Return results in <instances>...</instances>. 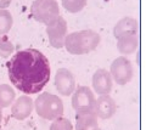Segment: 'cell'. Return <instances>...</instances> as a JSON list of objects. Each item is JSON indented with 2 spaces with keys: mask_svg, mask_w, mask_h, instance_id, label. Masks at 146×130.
Segmentation results:
<instances>
[{
  "mask_svg": "<svg viewBox=\"0 0 146 130\" xmlns=\"http://www.w3.org/2000/svg\"><path fill=\"white\" fill-rule=\"evenodd\" d=\"M34 101L28 95H22L11 105V115L17 120H25L32 114Z\"/></svg>",
  "mask_w": 146,
  "mask_h": 130,
  "instance_id": "8fae6325",
  "label": "cell"
},
{
  "mask_svg": "<svg viewBox=\"0 0 146 130\" xmlns=\"http://www.w3.org/2000/svg\"><path fill=\"white\" fill-rule=\"evenodd\" d=\"M101 42L98 32L91 29H84L73 32L66 35L63 46L72 55H84L94 51Z\"/></svg>",
  "mask_w": 146,
  "mask_h": 130,
  "instance_id": "7a4b0ae2",
  "label": "cell"
},
{
  "mask_svg": "<svg viewBox=\"0 0 146 130\" xmlns=\"http://www.w3.org/2000/svg\"><path fill=\"white\" fill-rule=\"evenodd\" d=\"M6 67L10 82L25 95L42 91L51 75L48 57L36 49L17 51Z\"/></svg>",
  "mask_w": 146,
  "mask_h": 130,
  "instance_id": "6da1fadb",
  "label": "cell"
},
{
  "mask_svg": "<svg viewBox=\"0 0 146 130\" xmlns=\"http://www.w3.org/2000/svg\"><path fill=\"white\" fill-rule=\"evenodd\" d=\"M34 110L40 118L55 120L63 115L65 106L58 96L50 92H42L34 101Z\"/></svg>",
  "mask_w": 146,
  "mask_h": 130,
  "instance_id": "3957f363",
  "label": "cell"
},
{
  "mask_svg": "<svg viewBox=\"0 0 146 130\" xmlns=\"http://www.w3.org/2000/svg\"><path fill=\"white\" fill-rule=\"evenodd\" d=\"M91 84H93V90L98 95H108L112 91L113 80L110 74V72L106 69H98L93 74L91 78Z\"/></svg>",
  "mask_w": 146,
  "mask_h": 130,
  "instance_id": "9c48e42d",
  "label": "cell"
},
{
  "mask_svg": "<svg viewBox=\"0 0 146 130\" xmlns=\"http://www.w3.org/2000/svg\"><path fill=\"white\" fill-rule=\"evenodd\" d=\"M117 111L116 101L110 96V95H100L96 101H95V108L94 113L98 117V119L106 120L115 115Z\"/></svg>",
  "mask_w": 146,
  "mask_h": 130,
  "instance_id": "30bf717a",
  "label": "cell"
},
{
  "mask_svg": "<svg viewBox=\"0 0 146 130\" xmlns=\"http://www.w3.org/2000/svg\"><path fill=\"white\" fill-rule=\"evenodd\" d=\"M72 107L77 114L94 112L95 108V95L93 90L88 86H79L77 88L74 92L72 94Z\"/></svg>",
  "mask_w": 146,
  "mask_h": 130,
  "instance_id": "5b68a950",
  "label": "cell"
},
{
  "mask_svg": "<svg viewBox=\"0 0 146 130\" xmlns=\"http://www.w3.org/2000/svg\"><path fill=\"white\" fill-rule=\"evenodd\" d=\"M13 18L7 9L0 10V35H6L12 28Z\"/></svg>",
  "mask_w": 146,
  "mask_h": 130,
  "instance_id": "2e32d148",
  "label": "cell"
},
{
  "mask_svg": "<svg viewBox=\"0 0 146 130\" xmlns=\"http://www.w3.org/2000/svg\"><path fill=\"white\" fill-rule=\"evenodd\" d=\"M96 128H99V123L94 112L77 114L74 130H95Z\"/></svg>",
  "mask_w": 146,
  "mask_h": 130,
  "instance_id": "4fadbf2b",
  "label": "cell"
},
{
  "mask_svg": "<svg viewBox=\"0 0 146 130\" xmlns=\"http://www.w3.org/2000/svg\"><path fill=\"white\" fill-rule=\"evenodd\" d=\"M55 88L60 95L71 96L76 90V78L67 68H58L55 74Z\"/></svg>",
  "mask_w": 146,
  "mask_h": 130,
  "instance_id": "ba28073f",
  "label": "cell"
},
{
  "mask_svg": "<svg viewBox=\"0 0 146 130\" xmlns=\"http://www.w3.org/2000/svg\"><path fill=\"white\" fill-rule=\"evenodd\" d=\"M31 13L35 21L48 26L60 16V7L56 0H34Z\"/></svg>",
  "mask_w": 146,
  "mask_h": 130,
  "instance_id": "277c9868",
  "label": "cell"
},
{
  "mask_svg": "<svg viewBox=\"0 0 146 130\" xmlns=\"http://www.w3.org/2000/svg\"><path fill=\"white\" fill-rule=\"evenodd\" d=\"M50 130H73V125L70 119L62 117L52 120L51 125H50Z\"/></svg>",
  "mask_w": 146,
  "mask_h": 130,
  "instance_id": "d6986e66",
  "label": "cell"
},
{
  "mask_svg": "<svg viewBox=\"0 0 146 130\" xmlns=\"http://www.w3.org/2000/svg\"><path fill=\"white\" fill-rule=\"evenodd\" d=\"M139 46L138 35H125L117 39V49L123 55H131L136 51Z\"/></svg>",
  "mask_w": 146,
  "mask_h": 130,
  "instance_id": "5bb4252c",
  "label": "cell"
},
{
  "mask_svg": "<svg viewBox=\"0 0 146 130\" xmlns=\"http://www.w3.org/2000/svg\"><path fill=\"white\" fill-rule=\"evenodd\" d=\"M16 97V92L13 88L9 84L0 85V108H5L13 104Z\"/></svg>",
  "mask_w": 146,
  "mask_h": 130,
  "instance_id": "9a60e30c",
  "label": "cell"
},
{
  "mask_svg": "<svg viewBox=\"0 0 146 130\" xmlns=\"http://www.w3.org/2000/svg\"><path fill=\"white\" fill-rule=\"evenodd\" d=\"M61 1H62L63 7L68 12L77 13V12H80L85 7L88 0H61Z\"/></svg>",
  "mask_w": 146,
  "mask_h": 130,
  "instance_id": "ac0fdd59",
  "label": "cell"
},
{
  "mask_svg": "<svg viewBox=\"0 0 146 130\" xmlns=\"http://www.w3.org/2000/svg\"><path fill=\"white\" fill-rule=\"evenodd\" d=\"M3 120V108H0V123Z\"/></svg>",
  "mask_w": 146,
  "mask_h": 130,
  "instance_id": "44dd1931",
  "label": "cell"
},
{
  "mask_svg": "<svg viewBox=\"0 0 146 130\" xmlns=\"http://www.w3.org/2000/svg\"><path fill=\"white\" fill-rule=\"evenodd\" d=\"M110 74L112 80L118 85H125L134 77V67L127 57H117L110 67Z\"/></svg>",
  "mask_w": 146,
  "mask_h": 130,
  "instance_id": "8992f818",
  "label": "cell"
},
{
  "mask_svg": "<svg viewBox=\"0 0 146 130\" xmlns=\"http://www.w3.org/2000/svg\"><path fill=\"white\" fill-rule=\"evenodd\" d=\"M95 130H101V129H99V128H96V129H95Z\"/></svg>",
  "mask_w": 146,
  "mask_h": 130,
  "instance_id": "7402d4cb",
  "label": "cell"
},
{
  "mask_svg": "<svg viewBox=\"0 0 146 130\" xmlns=\"http://www.w3.org/2000/svg\"><path fill=\"white\" fill-rule=\"evenodd\" d=\"M0 130H3V129H0Z\"/></svg>",
  "mask_w": 146,
  "mask_h": 130,
  "instance_id": "603a6c76",
  "label": "cell"
},
{
  "mask_svg": "<svg viewBox=\"0 0 146 130\" xmlns=\"http://www.w3.org/2000/svg\"><path fill=\"white\" fill-rule=\"evenodd\" d=\"M139 24L138 21L133 17H123L116 23L115 28H113V35L115 38H122L125 35H134L138 33Z\"/></svg>",
  "mask_w": 146,
  "mask_h": 130,
  "instance_id": "7c38bea8",
  "label": "cell"
},
{
  "mask_svg": "<svg viewBox=\"0 0 146 130\" xmlns=\"http://www.w3.org/2000/svg\"><path fill=\"white\" fill-rule=\"evenodd\" d=\"M15 51V46L6 35H0V57L7 59Z\"/></svg>",
  "mask_w": 146,
  "mask_h": 130,
  "instance_id": "e0dca14e",
  "label": "cell"
},
{
  "mask_svg": "<svg viewBox=\"0 0 146 130\" xmlns=\"http://www.w3.org/2000/svg\"><path fill=\"white\" fill-rule=\"evenodd\" d=\"M12 0H0V10H4V9H7L10 6Z\"/></svg>",
  "mask_w": 146,
  "mask_h": 130,
  "instance_id": "ffe728a7",
  "label": "cell"
},
{
  "mask_svg": "<svg viewBox=\"0 0 146 130\" xmlns=\"http://www.w3.org/2000/svg\"><path fill=\"white\" fill-rule=\"evenodd\" d=\"M46 34L49 43L54 49H62L67 35V22L63 17L58 16L56 20L46 26Z\"/></svg>",
  "mask_w": 146,
  "mask_h": 130,
  "instance_id": "52a82bcc",
  "label": "cell"
}]
</instances>
